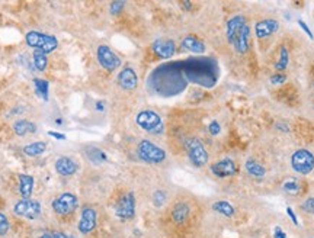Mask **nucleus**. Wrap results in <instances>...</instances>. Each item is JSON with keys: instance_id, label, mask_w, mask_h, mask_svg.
<instances>
[{"instance_id": "f257e3e1", "label": "nucleus", "mask_w": 314, "mask_h": 238, "mask_svg": "<svg viewBox=\"0 0 314 238\" xmlns=\"http://www.w3.org/2000/svg\"><path fill=\"white\" fill-rule=\"evenodd\" d=\"M25 42L29 48H33L35 51H42L45 54L55 51L58 47V39L55 36L38 31H29L25 35Z\"/></svg>"}, {"instance_id": "f03ea898", "label": "nucleus", "mask_w": 314, "mask_h": 238, "mask_svg": "<svg viewBox=\"0 0 314 238\" xmlns=\"http://www.w3.org/2000/svg\"><path fill=\"white\" fill-rule=\"evenodd\" d=\"M138 157L149 164H160L166 160V151L149 140H143L137 145Z\"/></svg>"}, {"instance_id": "7ed1b4c3", "label": "nucleus", "mask_w": 314, "mask_h": 238, "mask_svg": "<svg viewBox=\"0 0 314 238\" xmlns=\"http://www.w3.org/2000/svg\"><path fill=\"white\" fill-rule=\"evenodd\" d=\"M135 122L137 125L150 132V134H160L163 132V122H162V118L159 116L157 112L154 111H141L138 112V115L135 116Z\"/></svg>"}, {"instance_id": "20e7f679", "label": "nucleus", "mask_w": 314, "mask_h": 238, "mask_svg": "<svg viewBox=\"0 0 314 238\" xmlns=\"http://www.w3.org/2000/svg\"><path fill=\"white\" fill-rule=\"evenodd\" d=\"M188 157L191 163L197 167H202L208 163V153L204 147V144L197 138H189L185 143Z\"/></svg>"}, {"instance_id": "39448f33", "label": "nucleus", "mask_w": 314, "mask_h": 238, "mask_svg": "<svg viewBox=\"0 0 314 238\" xmlns=\"http://www.w3.org/2000/svg\"><path fill=\"white\" fill-rule=\"evenodd\" d=\"M79 206V199L76 195L70 193V192H64L60 196H57L52 202H51V208L55 214L58 215H68L71 212H74Z\"/></svg>"}, {"instance_id": "423d86ee", "label": "nucleus", "mask_w": 314, "mask_h": 238, "mask_svg": "<svg viewBox=\"0 0 314 238\" xmlns=\"http://www.w3.org/2000/svg\"><path fill=\"white\" fill-rule=\"evenodd\" d=\"M291 166L300 175H309L314 169V156L309 150H298L291 156Z\"/></svg>"}, {"instance_id": "0eeeda50", "label": "nucleus", "mask_w": 314, "mask_h": 238, "mask_svg": "<svg viewBox=\"0 0 314 238\" xmlns=\"http://www.w3.org/2000/svg\"><path fill=\"white\" fill-rule=\"evenodd\" d=\"M96 58H98V63L108 71H114L121 65V58L108 45L98 47Z\"/></svg>"}, {"instance_id": "6e6552de", "label": "nucleus", "mask_w": 314, "mask_h": 238, "mask_svg": "<svg viewBox=\"0 0 314 238\" xmlns=\"http://www.w3.org/2000/svg\"><path fill=\"white\" fill-rule=\"evenodd\" d=\"M13 212L26 220H36L41 214V204L32 199H22L15 204Z\"/></svg>"}, {"instance_id": "1a4fd4ad", "label": "nucleus", "mask_w": 314, "mask_h": 238, "mask_svg": "<svg viewBox=\"0 0 314 238\" xmlns=\"http://www.w3.org/2000/svg\"><path fill=\"white\" fill-rule=\"evenodd\" d=\"M115 214L118 218L124 220V221H130L135 217V196L134 193H125L119 202L116 204L115 208Z\"/></svg>"}, {"instance_id": "9d476101", "label": "nucleus", "mask_w": 314, "mask_h": 238, "mask_svg": "<svg viewBox=\"0 0 314 238\" xmlns=\"http://www.w3.org/2000/svg\"><path fill=\"white\" fill-rule=\"evenodd\" d=\"M96 224H98V214H96L95 208L84 206L80 212V220L77 224L79 233L83 236H87L96 228Z\"/></svg>"}, {"instance_id": "9b49d317", "label": "nucleus", "mask_w": 314, "mask_h": 238, "mask_svg": "<svg viewBox=\"0 0 314 238\" xmlns=\"http://www.w3.org/2000/svg\"><path fill=\"white\" fill-rule=\"evenodd\" d=\"M211 172L213 175H215L217 177H230L234 176L237 172L236 163L231 159H223L217 163H214L211 166Z\"/></svg>"}, {"instance_id": "f8f14e48", "label": "nucleus", "mask_w": 314, "mask_h": 238, "mask_svg": "<svg viewBox=\"0 0 314 238\" xmlns=\"http://www.w3.org/2000/svg\"><path fill=\"white\" fill-rule=\"evenodd\" d=\"M54 167H55V172L60 175V176H64V177H70L73 175L77 173L79 170V164L70 159V157H60L55 160L54 163Z\"/></svg>"}, {"instance_id": "ddd939ff", "label": "nucleus", "mask_w": 314, "mask_h": 238, "mask_svg": "<svg viewBox=\"0 0 314 238\" xmlns=\"http://www.w3.org/2000/svg\"><path fill=\"white\" fill-rule=\"evenodd\" d=\"M118 84L124 89V90H134L138 84V77L137 73L131 68V67H125L119 71L118 74Z\"/></svg>"}, {"instance_id": "4468645a", "label": "nucleus", "mask_w": 314, "mask_h": 238, "mask_svg": "<svg viewBox=\"0 0 314 238\" xmlns=\"http://www.w3.org/2000/svg\"><path fill=\"white\" fill-rule=\"evenodd\" d=\"M153 51L156 55H159L160 58H170L175 54L176 45L173 41L170 39H157L153 45H151Z\"/></svg>"}, {"instance_id": "2eb2a0df", "label": "nucleus", "mask_w": 314, "mask_h": 238, "mask_svg": "<svg viewBox=\"0 0 314 238\" xmlns=\"http://www.w3.org/2000/svg\"><path fill=\"white\" fill-rule=\"evenodd\" d=\"M245 25H246V19L243 15H236L227 22V39L230 44L234 42L236 36L239 35V32L243 29Z\"/></svg>"}, {"instance_id": "dca6fc26", "label": "nucleus", "mask_w": 314, "mask_h": 238, "mask_svg": "<svg viewBox=\"0 0 314 238\" xmlns=\"http://www.w3.org/2000/svg\"><path fill=\"white\" fill-rule=\"evenodd\" d=\"M280 25L275 19H264L255 25V33L258 38H266L278 31Z\"/></svg>"}, {"instance_id": "f3484780", "label": "nucleus", "mask_w": 314, "mask_h": 238, "mask_svg": "<svg viewBox=\"0 0 314 238\" xmlns=\"http://www.w3.org/2000/svg\"><path fill=\"white\" fill-rule=\"evenodd\" d=\"M33 177L29 175H19V193L22 199H31L33 192Z\"/></svg>"}, {"instance_id": "a211bd4d", "label": "nucleus", "mask_w": 314, "mask_h": 238, "mask_svg": "<svg viewBox=\"0 0 314 238\" xmlns=\"http://www.w3.org/2000/svg\"><path fill=\"white\" fill-rule=\"evenodd\" d=\"M231 45L240 54L248 52V49H249V26L248 25L243 26V29L239 32V35L236 36V39H234V42Z\"/></svg>"}, {"instance_id": "6ab92c4d", "label": "nucleus", "mask_w": 314, "mask_h": 238, "mask_svg": "<svg viewBox=\"0 0 314 238\" xmlns=\"http://www.w3.org/2000/svg\"><path fill=\"white\" fill-rule=\"evenodd\" d=\"M13 131L17 137H25L28 134H33L36 131V125L31 121L20 119V121H16L13 124Z\"/></svg>"}, {"instance_id": "aec40b11", "label": "nucleus", "mask_w": 314, "mask_h": 238, "mask_svg": "<svg viewBox=\"0 0 314 238\" xmlns=\"http://www.w3.org/2000/svg\"><path fill=\"white\" fill-rule=\"evenodd\" d=\"M182 47H183L185 49L194 52V54H204V52H205V45H204L199 39H197V38H194V36H186V38H183V39H182Z\"/></svg>"}, {"instance_id": "412c9836", "label": "nucleus", "mask_w": 314, "mask_h": 238, "mask_svg": "<svg viewBox=\"0 0 314 238\" xmlns=\"http://www.w3.org/2000/svg\"><path fill=\"white\" fill-rule=\"evenodd\" d=\"M189 217V205L188 204H176L172 209V218L176 224H182Z\"/></svg>"}, {"instance_id": "4be33fe9", "label": "nucleus", "mask_w": 314, "mask_h": 238, "mask_svg": "<svg viewBox=\"0 0 314 238\" xmlns=\"http://www.w3.org/2000/svg\"><path fill=\"white\" fill-rule=\"evenodd\" d=\"M45 150H47V144L44 141H35V143H31V144L23 147V154H26L29 157H38V156L44 154Z\"/></svg>"}, {"instance_id": "5701e85b", "label": "nucleus", "mask_w": 314, "mask_h": 238, "mask_svg": "<svg viewBox=\"0 0 314 238\" xmlns=\"http://www.w3.org/2000/svg\"><path fill=\"white\" fill-rule=\"evenodd\" d=\"M245 167H246V172H248L250 176H253V177L261 179V177H264V176L266 175L265 167H264L262 164H259V163H258L256 160H253V159H249V160L246 161Z\"/></svg>"}, {"instance_id": "b1692460", "label": "nucleus", "mask_w": 314, "mask_h": 238, "mask_svg": "<svg viewBox=\"0 0 314 238\" xmlns=\"http://www.w3.org/2000/svg\"><path fill=\"white\" fill-rule=\"evenodd\" d=\"M213 209L215 212L227 217V218H230V217L234 215V206L230 202H227V201H218V202L213 204Z\"/></svg>"}, {"instance_id": "393cba45", "label": "nucleus", "mask_w": 314, "mask_h": 238, "mask_svg": "<svg viewBox=\"0 0 314 238\" xmlns=\"http://www.w3.org/2000/svg\"><path fill=\"white\" fill-rule=\"evenodd\" d=\"M32 60H33V65L36 67L38 71H44L48 65V57L42 51H33Z\"/></svg>"}, {"instance_id": "a878e982", "label": "nucleus", "mask_w": 314, "mask_h": 238, "mask_svg": "<svg viewBox=\"0 0 314 238\" xmlns=\"http://www.w3.org/2000/svg\"><path fill=\"white\" fill-rule=\"evenodd\" d=\"M33 86H35L36 95L41 96L44 100H48V81L41 80V79H35L33 80Z\"/></svg>"}, {"instance_id": "bb28decb", "label": "nucleus", "mask_w": 314, "mask_h": 238, "mask_svg": "<svg viewBox=\"0 0 314 238\" xmlns=\"http://www.w3.org/2000/svg\"><path fill=\"white\" fill-rule=\"evenodd\" d=\"M288 58H290V57H288V51H287L285 47H282L281 51H280V58H278V61H277V64H275V68H277L278 71L285 70L287 65H288Z\"/></svg>"}, {"instance_id": "cd10ccee", "label": "nucleus", "mask_w": 314, "mask_h": 238, "mask_svg": "<svg viewBox=\"0 0 314 238\" xmlns=\"http://www.w3.org/2000/svg\"><path fill=\"white\" fill-rule=\"evenodd\" d=\"M165 202H166V193L162 192V190H157V192L153 195V204H154L157 208H160V206L165 205Z\"/></svg>"}, {"instance_id": "c85d7f7f", "label": "nucleus", "mask_w": 314, "mask_h": 238, "mask_svg": "<svg viewBox=\"0 0 314 238\" xmlns=\"http://www.w3.org/2000/svg\"><path fill=\"white\" fill-rule=\"evenodd\" d=\"M9 231V220L4 214L0 212V237L6 236Z\"/></svg>"}, {"instance_id": "c756f323", "label": "nucleus", "mask_w": 314, "mask_h": 238, "mask_svg": "<svg viewBox=\"0 0 314 238\" xmlns=\"http://www.w3.org/2000/svg\"><path fill=\"white\" fill-rule=\"evenodd\" d=\"M301 208H303V211H306V212L313 214L314 215V198H310V199H307L306 202H303Z\"/></svg>"}, {"instance_id": "7c9ffc66", "label": "nucleus", "mask_w": 314, "mask_h": 238, "mask_svg": "<svg viewBox=\"0 0 314 238\" xmlns=\"http://www.w3.org/2000/svg\"><path fill=\"white\" fill-rule=\"evenodd\" d=\"M208 131H210L211 135H218L220 131H221V127H220V124H218L217 121H213V122L208 125Z\"/></svg>"}, {"instance_id": "2f4dec72", "label": "nucleus", "mask_w": 314, "mask_h": 238, "mask_svg": "<svg viewBox=\"0 0 314 238\" xmlns=\"http://www.w3.org/2000/svg\"><path fill=\"white\" fill-rule=\"evenodd\" d=\"M124 4H125L124 1H114V3H111V13H112V15L119 13V12L122 10Z\"/></svg>"}, {"instance_id": "473e14b6", "label": "nucleus", "mask_w": 314, "mask_h": 238, "mask_svg": "<svg viewBox=\"0 0 314 238\" xmlns=\"http://www.w3.org/2000/svg\"><path fill=\"white\" fill-rule=\"evenodd\" d=\"M284 189H285L287 192H290V193H296V192L298 190V185H297L296 182H287V183L284 185Z\"/></svg>"}, {"instance_id": "72a5a7b5", "label": "nucleus", "mask_w": 314, "mask_h": 238, "mask_svg": "<svg viewBox=\"0 0 314 238\" xmlns=\"http://www.w3.org/2000/svg\"><path fill=\"white\" fill-rule=\"evenodd\" d=\"M285 81V76L284 74H275V76H272V79H271V83L272 84H280V83H284Z\"/></svg>"}, {"instance_id": "f704fd0d", "label": "nucleus", "mask_w": 314, "mask_h": 238, "mask_svg": "<svg viewBox=\"0 0 314 238\" xmlns=\"http://www.w3.org/2000/svg\"><path fill=\"white\" fill-rule=\"evenodd\" d=\"M274 237L275 238H287V236H285V233L280 228V227H277L275 228V233H274Z\"/></svg>"}, {"instance_id": "c9c22d12", "label": "nucleus", "mask_w": 314, "mask_h": 238, "mask_svg": "<svg viewBox=\"0 0 314 238\" xmlns=\"http://www.w3.org/2000/svg\"><path fill=\"white\" fill-rule=\"evenodd\" d=\"M298 25H300V26H301V28H303V29L306 31V33H307V35H309L310 38H313V33H312V31L309 29V26H307V25H306V23H304L303 20H298Z\"/></svg>"}, {"instance_id": "e433bc0d", "label": "nucleus", "mask_w": 314, "mask_h": 238, "mask_svg": "<svg viewBox=\"0 0 314 238\" xmlns=\"http://www.w3.org/2000/svg\"><path fill=\"white\" fill-rule=\"evenodd\" d=\"M287 214L290 215V218L293 220V222H294L296 225H298V221H297V217H296V214H294V211H293L291 208H287Z\"/></svg>"}, {"instance_id": "4c0bfd02", "label": "nucleus", "mask_w": 314, "mask_h": 238, "mask_svg": "<svg viewBox=\"0 0 314 238\" xmlns=\"http://www.w3.org/2000/svg\"><path fill=\"white\" fill-rule=\"evenodd\" d=\"M52 236H54V238H74L73 236H68V234L60 233V231H57V233H52Z\"/></svg>"}, {"instance_id": "58836bf2", "label": "nucleus", "mask_w": 314, "mask_h": 238, "mask_svg": "<svg viewBox=\"0 0 314 238\" xmlns=\"http://www.w3.org/2000/svg\"><path fill=\"white\" fill-rule=\"evenodd\" d=\"M48 135H52V137H54V138H57V140H66V135L58 134V132H52V131H50V132H48Z\"/></svg>"}, {"instance_id": "ea45409f", "label": "nucleus", "mask_w": 314, "mask_h": 238, "mask_svg": "<svg viewBox=\"0 0 314 238\" xmlns=\"http://www.w3.org/2000/svg\"><path fill=\"white\" fill-rule=\"evenodd\" d=\"M39 238H54V236H52V233H45V234H42Z\"/></svg>"}]
</instances>
